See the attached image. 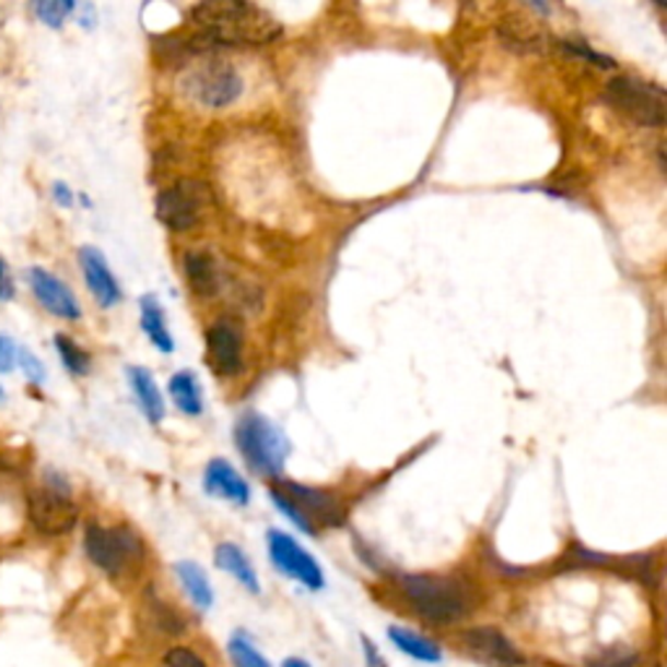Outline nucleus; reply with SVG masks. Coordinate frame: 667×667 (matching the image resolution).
I'll list each match as a JSON object with an SVG mask.
<instances>
[{"label":"nucleus","instance_id":"f257e3e1","mask_svg":"<svg viewBox=\"0 0 667 667\" xmlns=\"http://www.w3.org/2000/svg\"><path fill=\"white\" fill-rule=\"evenodd\" d=\"M194 22L220 45H269L282 34L277 19L250 0H199Z\"/></svg>","mask_w":667,"mask_h":667},{"label":"nucleus","instance_id":"f03ea898","mask_svg":"<svg viewBox=\"0 0 667 667\" xmlns=\"http://www.w3.org/2000/svg\"><path fill=\"white\" fill-rule=\"evenodd\" d=\"M401 597L412 605L425 621L452 625L469 618L478 602V592L459 576L441 574H399Z\"/></svg>","mask_w":667,"mask_h":667},{"label":"nucleus","instance_id":"7ed1b4c3","mask_svg":"<svg viewBox=\"0 0 667 667\" xmlns=\"http://www.w3.org/2000/svg\"><path fill=\"white\" fill-rule=\"evenodd\" d=\"M84 550L94 566L105 571L107 576H133L144 566L147 548L141 537L128 527H100L90 524L84 535Z\"/></svg>","mask_w":667,"mask_h":667},{"label":"nucleus","instance_id":"20e7f679","mask_svg":"<svg viewBox=\"0 0 667 667\" xmlns=\"http://www.w3.org/2000/svg\"><path fill=\"white\" fill-rule=\"evenodd\" d=\"M235 441L245 465L256 469L258 475H271V478H277L284 465H288L290 441L284 438V433L279 431L271 420L264 418V414H243L241 423H237Z\"/></svg>","mask_w":667,"mask_h":667},{"label":"nucleus","instance_id":"39448f33","mask_svg":"<svg viewBox=\"0 0 667 667\" xmlns=\"http://www.w3.org/2000/svg\"><path fill=\"white\" fill-rule=\"evenodd\" d=\"M243 86L241 73L220 58L190 66L180 79V92L207 110H222V107L235 105L241 100Z\"/></svg>","mask_w":667,"mask_h":667},{"label":"nucleus","instance_id":"423d86ee","mask_svg":"<svg viewBox=\"0 0 667 667\" xmlns=\"http://www.w3.org/2000/svg\"><path fill=\"white\" fill-rule=\"evenodd\" d=\"M271 499L295 527H301L308 535L316 533L318 524H342L344 519L342 503L331 493L318 488H305L301 482H282V485L271 490Z\"/></svg>","mask_w":667,"mask_h":667},{"label":"nucleus","instance_id":"0eeeda50","mask_svg":"<svg viewBox=\"0 0 667 667\" xmlns=\"http://www.w3.org/2000/svg\"><path fill=\"white\" fill-rule=\"evenodd\" d=\"M26 512L43 535H66L79 522V506L71 499V488L56 472H47L43 485L30 490Z\"/></svg>","mask_w":667,"mask_h":667},{"label":"nucleus","instance_id":"6e6552de","mask_svg":"<svg viewBox=\"0 0 667 667\" xmlns=\"http://www.w3.org/2000/svg\"><path fill=\"white\" fill-rule=\"evenodd\" d=\"M605 102L621 115L642 128L665 126V92L650 81L634 77H616L605 90Z\"/></svg>","mask_w":667,"mask_h":667},{"label":"nucleus","instance_id":"1a4fd4ad","mask_svg":"<svg viewBox=\"0 0 667 667\" xmlns=\"http://www.w3.org/2000/svg\"><path fill=\"white\" fill-rule=\"evenodd\" d=\"M212 188L196 178H183L156 196V220L173 233H188L212 207Z\"/></svg>","mask_w":667,"mask_h":667},{"label":"nucleus","instance_id":"9d476101","mask_svg":"<svg viewBox=\"0 0 667 667\" xmlns=\"http://www.w3.org/2000/svg\"><path fill=\"white\" fill-rule=\"evenodd\" d=\"M267 546L271 561L277 563V569L290 578H297L303 587L308 589H321L324 587V569L318 566V561L305 550L295 537L288 533H279V529H269Z\"/></svg>","mask_w":667,"mask_h":667},{"label":"nucleus","instance_id":"9b49d317","mask_svg":"<svg viewBox=\"0 0 667 667\" xmlns=\"http://www.w3.org/2000/svg\"><path fill=\"white\" fill-rule=\"evenodd\" d=\"M243 329L235 318H220L207 329V363L217 376L233 378L243 371Z\"/></svg>","mask_w":667,"mask_h":667},{"label":"nucleus","instance_id":"f8f14e48","mask_svg":"<svg viewBox=\"0 0 667 667\" xmlns=\"http://www.w3.org/2000/svg\"><path fill=\"white\" fill-rule=\"evenodd\" d=\"M461 642H465L469 655L490 667H519L524 663L519 650L508 642L503 631L493 629V625H478V629L465 631Z\"/></svg>","mask_w":667,"mask_h":667},{"label":"nucleus","instance_id":"ddd939ff","mask_svg":"<svg viewBox=\"0 0 667 667\" xmlns=\"http://www.w3.org/2000/svg\"><path fill=\"white\" fill-rule=\"evenodd\" d=\"M30 288L37 297L39 305L52 316L66 318V321H79L81 318V305L66 282H60L56 274L43 267L30 269Z\"/></svg>","mask_w":667,"mask_h":667},{"label":"nucleus","instance_id":"4468645a","mask_svg":"<svg viewBox=\"0 0 667 667\" xmlns=\"http://www.w3.org/2000/svg\"><path fill=\"white\" fill-rule=\"evenodd\" d=\"M79 261H81V271H84L86 288H90L94 301H97L102 308H113V305H118L122 292L118 279H115L110 267H107V258L102 256L97 248H92V245H84V248L79 250Z\"/></svg>","mask_w":667,"mask_h":667},{"label":"nucleus","instance_id":"2eb2a0df","mask_svg":"<svg viewBox=\"0 0 667 667\" xmlns=\"http://www.w3.org/2000/svg\"><path fill=\"white\" fill-rule=\"evenodd\" d=\"M203 488H207V493L217 495V499L237 503V506H245V503L250 501L248 482L224 459L209 461L207 469H203Z\"/></svg>","mask_w":667,"mask_h":667},{"label":"nucleus","instance_id":"dca6fc26","mask_svg":"<svg viewBox=\"0 0 667 667\" xmlns=\"http://www.w3.org/2000/svg\"><path fill=\"white\" fill-rule=\"evenodd\" d=\"M183 271H186L188 288L194 290L196 297L212 301V297L220 295L224 279L212 254H207V250H190L186 261H183Z\"/></svg>","mask_w":667,"mask_h":667},{"label":"nucleus","instance_id":"f3484780","mask_svg":"<svg viewBox=\"0 0 667 667\" xmlns=\"http://www.w3.org/2000/svg\"><path fill=\"white\" fill-rule=\"evenodd\" d=\"M214 561L222 571H227L230 576L237 578L250 595H261V582H258L256 569L250 566L248 555L243 553L241 546H235V542H222V546L217 548Z\"/></svg>","mask_w":667,"mask_h":667},{"label":"nucleus","instance_id":"a211bd4d","mask_svg":"<svg viewBox=\"0 0 667 667\" xmlns=\"http://www.w3.org/2000/svg\"><path fill=\"white\" fill-rule=\"evenodd\" d=\"M128 381H131V389L136 399H139L141 412L147 414V420L162 423V418H165V399H162V391L152 373L147 367H128Z\"/></svg>","mask_w":667,"mask_h":667},{"label":"nucleus","instance_id":"6ab92c4d","mask_svg":"<svg viewBox=\"0 0 667 667\" xmlns=\"http://www.w3.org/2000/svg\"><path fill=\"white\" fill-rule=\"evenodd\" d=\"M175 574H178V582L186 589V595L190 597V602L196 605L199 610H209L214 605V592L212 584H209V576L203 574V569L194 561H178L175 563Z\"/></svg>","mask_w":667,"mask_h":667},{"label":"nucleus","instance_id":"aec40b11","mask_svg":"<svg viewBox=\"0 0 667 667\" xmlns=\"http://www.w3.org/2000/svg\"><path fill=\"white\" fill-rule=\"evenodd\" d=\"M499 34H501L503 45L514 47V50H519V52H533L542 47L540 30H537L529 19L516 16V13L503 19V22L499 24Z\"/></svg>","mask_w":667,"mask_h":667},{"label":"nucleus","instance_id":"412c9836","mask_svg":"<svg viewBox=\"0 0 667 667\" xmlns=\"http://www.w3.org/2000/svg\"><path fill=\"white\" fill-rule=\"evenodd\" d=\"M141 329L149 339H152V344L160 352H173L175 342H173V334L167 329V318L165 311H162V305L156 303V297H141Z\"/></svg>","mask_w":667,"mask_h":667},{"label":"nucleus","instance_id":"4be33fe9","mask_svg":"<svg viewBox=\"0 0 667 667\" xmlns=\"http://www.w3.org/2000/svg\"><path fill=\"white\" fill-rule=\"evenodd\" d=\"M169 397H173L175 407H178L183 414L196 418V414L203 412V394L196 373L190 371L175 373V376L169 378Z\"/></svg>","mask_w":667,"mask_h":667},{"label":"nucleus","instance_id":"5701e85b","mask_svg":"<svg viewBox=\"0 0 667 667\" xmlns=\"http://www.w3.org/2000/svg\"><path fill=\"white\" fill-rule=\"evenodd\" d=\"M389 636L407 657L418 659V663H438L441 659L438 646H435L433 642H428L425 636H420L418 631L405 629V625H391Z\"/></svg>","mask_w":667,"mask_h":667},{"label":"nucleus","instance_id":"b1692460","mask_svg":"<svg viewBox=\"0 0 667 667\" xmlns=\"http://www.w3.org/2000/svg\"><path fill=\"white\" fill-rule=\"evenodd\" d=\"M56 350L60 360H63L66 371L73 373V376H86V373L92 371L90 352L81 350V347L73 342L71 337H66V334H58L56 337Z\"/></svg>","mask_w":667,"mask_h":667},{"label":"nucleus","instance_id":"393cba45","mask_svg":"<svg viewBox=\"0 0 667 667\" xmlns=\"http://www.w3.org/2000/svg\"><path fill=\"white\" fill-rule=\"evenodd\" d=\"M227 652H230V657H233L235 667H271L269 659L264 657L261 652L254 646V642L245 639L243 634H235L233 639H230Z\"/></svg>","mask_w":667,"mask_h":667},{"label":"nucleus","instance_id":"a878e982","mask_svg":"<svg viewBox=\"0 0 667 667\" xmlns=\"http://www.w3.org/2000/svg\"><path fill=\"white\" fill-rule=\"evenodd\" d=\"M34 13L47 26H63V22L77 9V0H32Z\"/></svg>","mask_w":667,"mask_h":667},{"label":"nucleus","instance_id":"bb28decb","mask_svg":"<svg viewBox=\"0 0 667 667\" xmlns=\"http://www.w3.org/2000/svg\"><path fill=\"white\" fill-rule=\"evenodd\" d=\"M639 655L634 650H629V646L616 644L608 646V650L597 652V655H592L587 659L589 667H634Z\"/></svg>","mask_w":667,"mask_h":667},{"label":"nucleus","instance_id":"cd10ccee","mask_svg":"<svg viewBox=\"0 0 667 667\" xmlns=\"http://www.w3.org/2000/svg\"><path fill=\"white\" fill-rule=\"evenodd\" d=\"M16 363L22 365L24 376L30 378L32 384H43L47 373H45V365L39 363V358H37V355H32L30 350H24V347H22V350H19V355H16Z\"/></svg>","mask_w":667,"mask_h":667},{"label":"nucleus","instance_id":"c85d7f7f","mask_svg":"<svg viewBox=\"0 0 667 667\" xmlns=\"http://www.w3.org/2000/svg\"><path fill=\"white\" fill-rule=\"evenodd\" d=\"M165 665L167 667H207V663H203L196 652L186 650V646H175V650H169L165 655Z\"/></svg>","mask_w":667,"mask_h":667},{"label":"nucleus","instance_id":"c756f323","mask_svg":"<svg viewBox=\"0 0 667 667\" xmlns=\"http://www.w3.org/2000/svg\"><path fill=\"white\" fill-rule=\"evenodd\" d=\"M16 355L19 347L13 344V339L0 334V373H11L16 367Z\"/></svg>","mask_w":667,"mask_h":667},{"label":"nucleus","instance_id":"7c9ffc66","mask_svg":"<svg viewBox=\"0 0 667 667\" xmlns=\"http://www.w3.org/2000/svg\"><path fill=\"white\" fill-rule=\"evenodd\" d=\"M16 295V288H13V277L9 264L3 261V256H0V303L11 301V297Z\"/></svg>","mask_w":667,"mask_h":667},{"label":"nucleus","instance_id":"2f4dec72","mask_svg":"<svg viewBox=\"0 0 667 667\" xmlns=\"http://www.w3.org/2000/svg\"><path fill=\"white\" fill-rule=\"evenodd\" d=\"M569 50H574L576 56H582V58L592 60V63H595V66H600V68H612V60H610V58H605V56H600V52L589 50L587 45H582V43H569Z\"/></svg>","mask_w":667,"mask_h":667},{"label":"nucleus","instance_id":"473e14b6","mask_svg":"<svg viewBox=\"0 0 667 667\" xmlns=\"http://www.w3.org/2000/svg\"><path fill=\"white\" fill-rule=\"evenodd\" d=\"M52 199H56L60 207H73V194H71V188L66 186V183H52Z\"/></svg>","mask_w":667,"mask_h":667},{"label":"nucleus","instance_id":"72a5a7b5","mask_svg":"<svg viewBox=\"0 0 667 667\" xmlns=\"http://www.w3.org/2000/svg\"><path fill=\"white\" fill-rule=\"evenodd\" d=\"M363 646H365V655H367V667H386L384 659H381V652L371 642H367V639H363Z\"/></svg>","mask_w":667,"mask_h":667},{"label":"nucleus","instance_id":"f704fd0d","mask_svg":"<svg viewBox=\"0 0 667 667\" xmlns=\"http://www.w3.org/2000/svg\"><path fill=\"white\" fill-rule=\"evenodd\" d=\"M527 3H529V5H533V9H535V11L546 13V16H548V13H550V3H548V0H527Z\"/></svg>","mask_w":667,"mask_h":667},{"label":"nucleus","instance_id":"c9c22d12","mask_svg":"<svg viewBox=\"0 0 667 667\" xmlns=\"http://www.w3.org/2000/svg\"><path fill=\"white\" fill-rule=\"evenodd\" d=\"M282 667H311V665L303 663V659H297V657H290V659H284Z\"/></svg>","mask_w":667,"mask_h":667},{"label":"nucleus","instance_id":"e433bc0d","mask_svg":"<svg viewBox=\"0 0 667 667\" xmlns=\"http://www.w3.org/2000/svg\"><path fill=\"white\" fill-rule=\"evenodd\" d=\"M0 401H3V386H0Z\"/></svg>","mask_w":667,"mask_h":667},{"label":"nucleus","instance_id":"4c0bfd02","mask_svg":"<svg viewBox=\"0 0 667 667\" xmlns=\"http://www.w3.org/2000/svg\"><path fill=\"white\" fill-rule=\"evenodd\" d=\"M657 3H659V5H663V3H665V0H657Z\"/></svg>","mask_w":667,"mask_h":667}]
</instances>
